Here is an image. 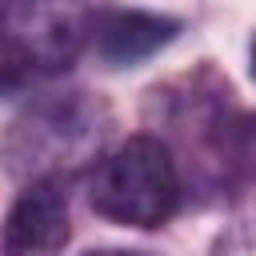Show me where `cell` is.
<instances>
[{"mask_svg":"<svg viewBox=\"0 0 256 256\" xmlns=\"http://www.w3.org/2000/svg\"><path fill=\"white\" fill-rule=\"evenodd\" d=\"M92 0H0V36L20 84L64 76L92 44Z\"/></svg>","mask_w":256,"mask_h":256,"instance_id":"cell-3","label":"cell"},{"mask_svg":"<svg viewBox=\"0 0 256 256\" xmlns=\"http://www.w3.org/2000/svg\"><path fill=\"white\" fill-rule=\"evenodd\" d=\"M176 36H180L176 16H160V12H144V8H96L88 48L96 52V60L104 68L120 72V68H136V64L152 60Z\"/></svg>","mask_w":256,"mask_h":256,"instance_id":"cell-5","label":"cell"},{"mask_svg":"<svg viewBox=\"0 0 256 256\" xmlns=\"http://www.w3.org/2000/svg\"><path fill=\"white\" fill-rule=\"evenodd\" d=\"M88 208L120 228L152 232L168 224L180 208V172L168 144L140 132L92 160Z\"/></svg>","mask_w":256,"mask_h":256,"instance_id":"cell-2","label":"cell"},{"mask_svg":"<svg viewBox=\"0 0 256 256\" xmlns=\"http://www.w3.org/2000/svg\"><path fill=\"white\" fill-rule=\"evenodd\" d=\"M84 256H152V252H128V248H100V252H84Z\"/></svg>","mask_w":256,"mask_h":256,"instance_id":"cell-8","label":"cell"},{"mask_svg":"<svg viewBox=\"0 0 256 256\" xmlns=\"http://www.w3.org/2000/svg\"><path fill=\"white\" fill-rule=\"evenodd\" d=\"M212 148H216V156H220V164L228 172H236L240 180L256 184V116H248V112H236V116L216 112L212 116Z\"/></svg>","mask_w":256,"mask_h":256,"instance_id":"cell-6","label":"cell"},{"mask_svg":"<svg viewBox=\"0 0 256 256\" xmlns=\"http://www.w3.org/2000/svg\"><path fill=\"white\" fill-rule=\"evenodd\" d=\"M248 72H252V80H256V36H252V48H248Z\"/></svg>","mask_w":256,"mask_h":256,"instance_id":"cell-9","label":"cell"},{"mask_svg":"<svg viewBox=\"0 0 256 256\" xmlns=\"http://www.w3.org/2000/svg\"><path fill=\"white\" fill-rule=\"evenodd\" d=\"M108 128V108L88 92H48L36 96L4 132L0 160L16 180L72 176L92 160Z\"/></svg>","mask_w":256,"mask_h":256,"instance_id":"cell-1","label":"cell"},{"mask_svg":"<svg viewBox=\"0 0 256 256\" xmlns=\"http://www.w3.org/2000/svg\"><path fill=\"white\" fill-rule=\"evenodd\" d=\"M20 88H24V84H20L16 68H12V60H8V48H4V36H0V96L20 92Z\"/></svg>","mask_w":256,"mask_h":256,"instance_id":"cell-7","label":"cell"},{"mask_svg":"<svg viewBox=\"0 0 256 256\" xmlns=\"http://www.w3.org/2000/svg\"><path fill=\"white\" fill-rule=\"evenodd\" d=\"M72 236L68 220V176L28 180L4 216V256H56Z\"/></svg>","mask_w":256,"mask_h":256,"instance_id":"cell-4","label":"cell"}]
</instances>
